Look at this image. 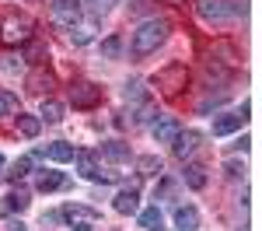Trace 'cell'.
<instances>
[{"label":"cell","mask_w":262,"mask_h":231,"mask_svg":"<svg viewBox=\"0 0 262 231\" xmlns=\"http://www.w3.org/2000/svg\"><path fill=\"white\" fill-rule=\"evenodd\" d=\"M168 28H171V25H168V18H147L140 28L133 32L129 53H133L137 60H140V56H150V53H154V49L168 39Z\"/></svg>","instance_id":"cell-1"},{"label":"cell","mask_w":262,"mask_h":231,"mask_svg":"<svg viewBox=\"0 0 262 231\" xmlns=\"http://www.w3.org/2000/svg\"><path fill=\"white\" fill-rule=\"evenodd\" d=\"M32 18L18 14V11H4L0 14V46H18V42L32 39Z\"/></svg>","instance_id":"cell-2"},{"label":"cell","mask_w":262,"mask_h":231,"mask_svg":"<svg viewBox=\"0 0 262 231\" xmlns=\"http://www.w3.org/2000/svg\"><path fill=\"white\" fill-rule=\"evenodd\" d=\"M196 14H200L203 21L224 25V21L245 18V4H234V0H200V4H196Z\"/></svg>","instance_id":"cell-3"},{"label":"cell","mask_w":262,"mask_h":231,"mask_svg":"<svg viewBox=\"0 0 262 231\" xmlns=\"http://www.w3.org/2000/svg\"><path fill=\"white\" fill-rule=\"evenodd\" d=\"M154 84L161 88L168 98L182 95V88L189 84V70H185V63H168V67H161V70H158V77H154Z\"/></svg>","instance_id":"cell-4"},{"label":"cell","mask_w":262,"mask_h":231,"mask_svg":"<svg viewBox=\"0 0 262 231\" xmlns=\"http://www.w3.org/2000/svg\"><path fill=\"white\" fill-rule=\"evenodd\" d=\"M81 18V7L74 4V0H53V25H60V28H74Z\"/></svg>","instance_id":"cell-5"},{"label":"cell","mask_w":262,"mask_h":231,"mask_svg":"<svg viewBox=\"0 0 262 231\" xmlns=\"http://www.w3.org/2000/svg\"><path fill=\"white\" fill-rule=\"evenodd\" d=\"M70 102H74V109H95L101 102V88L98 84H77L70 91Z\"/></svg>","instance_id":"cell-6"},{"label":"cell","mask_w":262,"mask_h":231,"mask_svg":"<svg viewBox=\"0 0 262 231\" xmlns=\"http://www.w3.org/2000/svg\"><path fill=\"white\" fill-rule=\"evenodd\" d=\"M245 119H248V105H242V112H227L221 119H213V137H227V133L242 130Z\"/></svg>","instance_id":"cell-7"},{"label":"cell","mask_w":262,"mask_h":231,"mask_svg":"<svg viewBox=\"0 0 262 231\" xmlns=\"http://www.w3.org/2000/svg\"><path fill=\"white\" fill-rule=\"evenodd\" d=\"M98 210L95 207H84V203H70V207H63L60 210V221H70V224H74V221H88V224H98Z\"/></svg>","instance_id":"cell-8"},{"label":"cell","mask_w":262,"mask_h":231,"mask_svg":"<svg viewBox=\"0 0 262 231\" xmlns=\"http://www.w3.org/2000/svg\"><path fill=\"white\" fill-rule=\"evenodd\" d=\"M25 88H28L32 95H49V91L56 88V77H53L49 70H32L28 81H25Z\"/></svg>","instance_id":"cell-9"},{"label":"cell","mask_w":262,"mask_h":231,"mask_svg":"<svg viewBox=\"0 0 262 231\" xmlns=\"http://www.w3.org/2000/svg\"><path fill=\"white\" fill-rule=\"evenodd\" d=\"M196 147H200V133H196V130H179V137L171 140V151H175V158H189Z\"/></svg>","instance_id":"cell-10"},{"label":"cell","mask_w":262,"mask_h":231,"mask_svg":"<svg viewBox=\"0 0 262 231\" xmlns=\"http://www.w3.org/2000/svg\"><path fill=\"white\" fill-rule=\"evenodd\" d=\"M74 158H77V168H81L84 179H95V182H108V175H101L98 161H95V154H88V151H74Z\"/></svg>","instance_id":"cell-11"},{"label":"cell","mask_w":262,"mask_h":231,"mask_svg":"<svg viewBox=\"0 0 262 231\" xmlns=\"http://www.w3.org/2000/svg\"><path fill=\"white\" fill-rule=\"evenodd\" d=\"M179 130H182L179 119L164 116V119H158V123H154V140H158V144H171V140L179 137Z\"/></svg>","instance_id":"cell-12"},{"label":"cell","mask_w":262,"mask_h":231,"mask_svg":"<svg viewBox=\"0 0 262 231\" xmlns=\"http://www.w3.org/2000/svg\"><path fill=\"white\" fill-rule=\"evenodd\" d=\"M175 228L179 231H196L200 228V210L196 207H179L175 210Z\"/></svg>","instance_id":"cell-13"},{"label":"cell","mask_w":262,"mask_h":231,"mask_svg":"<svg viewBox=\"0 0 262 231\" xmlns=\"http://www.w3.org/2000/svg\"><path fill=\"white\" fill-rule=\"evenodd\" d=\"M35 158H49V161H74V147L70 144H49L35 151Z\"/></svg>","instance_id":"cell-14"},{"label":"cell","mask_w":262,"mask_h":231,"mask_svg":"<svg viewBox=\"0 0 262 231\" xmlns=\"http://www.w3.org/2000/svg\"><path fill=\"white\" fill-rule=\"evenodd\" d=\"M39 193H53V189H63V186H70V179L63 175V172H42L39 175Z\"/></svg>","instance_id":"cell-15"},{"label":"cell","mask_w":262,"mask_h":231,"mask_svg":"<svg viewBox=\"0 0 262 231\" xmlns=\"http://www.w3.org/2000/svg\"><path fill=\"white\" fill-rule=\"evenodd\" d=\"M112 207L119 210V214H137V210H140V196H137V189H122Z\"/></svg>","instance_id":"cell-16"},{"label":"cell","mask_w":262,"mask_h":231,"mask_svg":"<svg viewBox=\"0 0 262 231\" xmlns=\"http://www.w3.org/2000/svg\"><path fill=\"white\" fill-rule=\"evenodd\" d=\"M14 126H18L21 137H39L42 119H39V116H25V112H18V116H14Z\"/></svg>","instance_id":"cell-17"},{"label":"cell","mask_w":262,"mask_h":231,"mask_svg":"<svg viewBox=\"0 0 262 231\" xmlns=\"http://www.w3.org/2000/svg\"><path fill=\"white\" fill-rule=\"evenodd\" d=\"M98 154L105 158V161H129V147L119 144V140H108V144H101Z\"/></svg>","instance_id":"cell-18"},{"label":"cell","mask_w":262,"mask_h":231,"mask_svg":"<svg viewBox=\"0 0 262 231\" xmlns=\"http://www.w3.org/2000/svg\"><path fill=\"white\" fill-rule=\"evenodd\" d=\"M25 207H28V193L25 189H14L11 196L0 200V214H14V210H25Z\"/></svg>","instance_id":"cell-19"},{"label":"cell","mask_w":262,"mask_h":231,"mask_svg":"<svg viewBox=\"0 0 262 231\" xmlns=\"http://www.w3.org/2000/svg\"><path fill=\"white\" fill-rule=\"evenodd\" d=\"M63 112H67V105H63V102H56V98H46V102H42L39 119H46V123H60Z\"/></svg>","instance_id":"cell-20"},{"label":"cell","mask_w":262,"mask_h":231,"mask_svg":"<svg viewBox=\"0 0 262 231\" xmlns=\"http://www.w3.org/2000/svg\"><path fill=\"white\" fill-rule=\"evenodd\" d=\"M137 214H140V228L143 231H161V210H158V207L137 210Z\"/></svg>","instance_id":"cell-21"},{"label":"cell","mask_w":262,"mask_h":231,"mask_svg":"<svg viewBox=\"0 0 262 231\" xmlns=\"http://www.w3.org/2000/svg\"><path fill=\"white\" fill-rule=\"evenodd\" d=\"M182 179H185V186H189V189H203V186H206V168H203V165H189Z\"/></svg>","instance_id":"cell-22"},{"label":"cell","mask_w":262,"mask_h":231,"mask_svg":"<svg viewBox=\"0 0 262 231\" xmlns=\"http://www.w3.org/2000/svg\"><path fill=\"white\" fill-rule=\"evenodd\" d=\"M25 60H28V63H42V60H46V42L28 39V42H25Z\"/></svg>","instance_id":"cell-23"},{"label":"cell","mask_w":262,"mask_h":231,"mask_svg":"<svg viewBox=\"0 0 262 231\" xmlns=\"http://www.w3.org/2000/svg\"><path fill=\"white\" fill-rule=\"evenodd\" d=\"M101 56H105V60H119L122 56V39L119 35H108V39L101 42Z\"/></svg>","instance_id":"cell-24"},{"label":"cell","mask_w":262,"mask_h":231,"mask_svg":"<svg viewBox=\"0 0 262 231\" xmlns=\"http://www.w3.org/2000/svg\"><path fill=\"white\" fill-rule=\"evenodd\" d=\"M70 39H74V46H88V42L95 39V28L91 25H74L70 28Z\"/></svg>","instance_id":"cell-25"},{"label":"cell","mask_w":262,"mask_h":231,"mask_svg":"<svg viewBox=\"0 0 262 231\" xmlns=\"http://www.w3.org/2000/svg\"><path fill=\"white\" fill-rule=\"evenodd\" d=\"M137 168H140V175H158V172H161V158L143 154V158H137Z\"/></svg>","instance_id":"cell-26"},{"label":"cell","mask_w":262,"mask_h":231,"mask_svg":"<svg viewBox=\"0 0 262 231\" xmlns=\"http://www.w3.org/2000/svg\"><path fill=\"white\" fill-rule=\"evenodd\" d=\"M116 4H119V0H84V7H88V11H91L95 18H101V14H108V11H112Z\"/></svg>","instance_id":"cell-27"},{"label":"cell","mask_w":262,"mask_h":231,"mask_svg":"<svg viewBox=\"0 0 262 231\" xmlns=\"http://www.w3.org/2000/svg\"><path fill=\"white\" fill-rule=\"evenodd\" d=\"M18 112V98L11 91H0V116H14Z\"/></svg>","instance_id":"cell-28"},{"label":"cell","mask_w":262,"mask_h":231,"mask_svg":"<svg viewBox=\"0 0 262 231\" xmlns=\"http://www.w3.org/2000/svg\"><path fill=\"white\" fill-rule=\"evenodd\" d=\"M32 161H35V154H28V158H18V165H14V172H11V179H21V175H28Z\"/></svg>","instance_id":"cell-29"},{"label":"cell","mask_w":262,"mask_h":231,"mask_svg":"<svg viewBox=\"0 0 262 231\" xmlns=\"http://www.w3.org/2000/svg\"><path fill=\"white\" fill-rule=\"evenodd\" d=\"M126 98H129V102H143V84L140 81L126 84Z\"/></svg>","instance_id":"cell-30"},{"label":"cell","mask_w":262,"mask_h":231,"mask_svg":"<svg viewBox=\"0 0 262 231\" xmlns=\"http://www.w3.org/2000/svg\"><path fill=\"white\" fill-rule=\"evenodd\" d=\"M158 116H161V112H154V105H143L140 116H137V123H158Z\"/></svg>","instance_id":"cell-31"},{"label":"cell","mask_w":262,"mask_h":231,"mask_svg":"<svg viewBox=\"0 0 262 231\" xmlns=\"http://www.w3.org/2000/svg\"><path fill=\"white\" fill-rule=\"evenodd\" d=\"M224 102V95H217V98H206V102H200V112H210L213 105H221Z\"/></svg>","instance_id":"cell-32"},{"label":"cell","mask_w":262,"mask_h":231,"mask_svg":"<svg viewBox=\"0 0 262 231\" xmlns=\"http://www.w3.org/2000/svg\"><path fill=\"white\" fill-rule=\"evenodd\" d=\"M245 168L238 165V161H227V175H231V179H238V175H242Z\"/></svg>","instance_id":"cell-33"},{"label":"cell","mask_w":262,"mask_h":231,"mask_svg":"<svg viewBox=\"0 0 262 231\" xmlns=\"http://www.w3.org/2000/svg\"><path fill=\"white\" fill-rule=\"evenodd\" d=\"M95 228V224H88V221H74V224H70V231H91Z\"/></svg>","instance_id":"cell-34"},{"label":"cell","mask_w":262,"mask_h":231,"mask_svg":"<svg viewBox=\"0 0 262 231\" xmlns=\"http://www.w3.org/2000/svg\"><path fill=\"white\" fill-rule=\"evenodd\" d=\"M7 231H28V228H25L21 221H11V224H7Z\"/></svg>","instance_id":"cell-35"},{"label":"cell","mask_w":262,"mask_h":231,"mask_svg":"<svg viewBox=\"0 0 262 231\" xmlns=\"http://www.w3.org/2000/svg\"><path fill=\"white\" fill-rule=\"evenodd\" d=\"M161 4H171V7H182L185 0H161Z\"/></svg>","instance_id":"cell-36"}]
</instances>
